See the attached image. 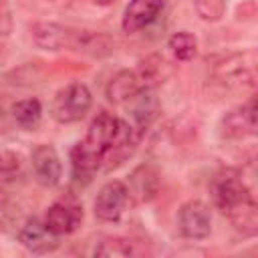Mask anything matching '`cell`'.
<instances>
[{"mask_svg": "<svg viewBox=\"0 0 258 258\" xmlns=\"http://www.w3.org/2000/svg\"><path fill=\"white\" fill-rule=\"evenodd\" d=\"M210 196L236 232L248 238L258 234V206L238 169L218 171L210 181Z\"/></svg>", "mask_w": 258, "mask_h": 258, "instance_id": "6da1fadb", "label": "cell"}, {"mask_svg": "<svg viewBox=\"0 0 258 258\" xmlns=\"http://www.w3.org/2000/svg\"><path fill=\"white\" fill-rule=\"evenodd\" d=\"M32 42L44 50H75L89 56H105L113 50L115 42L109 34L89 30V28H73L60 22L40 20L30 26Z\"/></svg>", "mask_w": 258, "mask_h": 258, "instance_id": "7a4b0ae2", "label": "cell"}, {"mask_svg": "<svg viewBox=\"0 0 258 258\" xmlns=\"http://www.w3.org/2000/svg\"><path fill=\"white\" fill-rule=\"evenodd\" d=\"M119 121V117L107 111L93 117L85 137L71 149V167L75 179H91V175L101 169L103 159L115 141Z\"/></svg>", "mask_w": 258, "mask_h": 258, "instance_id": "3957f363", "label": "cell"}, {"mask_svg": "<svg viewBox=\"0 0 258 258\" xmlns=\"http://www.w3.org/2000/svg\"><path fill=\"white\" fill-rule=\"evenodd\" d=\"M93 95L87 85L83 83H69L64 85L52 99L50 105V115L58 123H75L87 115L91 109Z\"/></svg>", "mask_w": 258, "mask_h": 258, "instance_id": "277c9868", "label": "cell"}, {"mask_svg": "<svg viewBox=\"0 0 258 258\" xmlns=\"http://www.w3.org/2000/svg\"><path fill=\"white\" fill-rule=\"evenodd\" d=\"M214 79L234 91H244L254 87V52H236L226 56L214 67Z\"/></svg>", "mask_w": 258, "mask_h": 258, "instance_id": "5b68a950", "label": "cell"}, {"mask_svg": "<svg viewBox=\"0 0 258 258\" xmlns=\"http://www.w3.org/2000/svg\"><path fill=\"white\" fill-rule=\"evenodd\" d=\"M129 191H127V185L119 179H113V181H107L105 185H101V189L97 191V198L93 202V210H95V216L103 222H117L127 204H129Z\"/></svg>", "mask_w": 258, "mask_h": 258, "instance_id": "8992f818", "label": "cell"}, {"mask_svg": "<svg viewBox=\"0 0 258 258\" xmlns=\"http://www.w3.org/2000/svg\"><path fill=\"white\" fill-rule=\"evenodd\" d=\"M177 228L189 240H204L212 232V212L200 200L185 202L177 212Z\"/></svg>", "mask_w": 258, "mask_h": 258, "instance_id": "52a82bcc", "label": "cell"}, {"mask_svg": "<svg viewBox=\"0 0 258 258\" xmlns=\"http://www.w3.org/2000/svg\"><path fill=\"white\" fill-rule=\"evenodd\" d=\"M30 165L34 171V177L40 185L52 187L62 177V163L56 153V149L48 143H40L30 153Z\"/></svg>", "mask_w": 258, "mask_h": 258, "instance_id": "ba28073f", "label": "cell"}, {"mask_svg": "<svg viewBox=\"0 0 258 258\" xmlns=\"http://www.w3.org/2000/svg\"><path fill=\"white\" fill-rule=\"evenodd\" d=\"M254 133H256V103H254V99L228 111L220 123V135L224 139H244Z\"/></svg>", "mask_w": 258, "mask_h": 258, "instance_id": "9c48e42d", "label": "cell"}, {"mask_svg": "<svg viewBox=\"0 0 258 258\" xmlns=\"http://www.w3.org/2000/svg\"><path fill=\"white\" fill-rule=\"evenodd\" d=\"M42 222L58 238L73 234L83 222V208L79 204H73V202H54L46 210Z\"/></svg>", "mask_w": 258, "mask_h": 258, "instance_id": "30bf717a", "label": "cell"}, {"mask_svg": "<svg viewBox=\"0 0 258 258\" xmlns=\"http://www.w3.org/2000/svg\"><path fill=\"white\" fill-rule=\"evenodd\" d=\"M18 240L24 248H28L34 254H48L58 248V236H54L44 222L36 218H28L20 230H18Z\"/></svg>", "mask_w": 258, "mask_h": 258, "instance_id": "8fae6325", "label": "cell"}, {"mask_svg": "<svg viewBox=\"0 0 258 258\" xmlns=\"http://www.w3.org/2000/svg\"><path fill=\"white\" fill-rule=\"evenodd\" d=\"M163 10V0H129L123 12L121 26L125 32L133 34L147 28Z\"/></svg>", "mask_w": 258, "mask_h": 258, "instance_id": "7c38bea8", "label": "cell"}, {"mask_svg": "<svg viewBox=\"0 0 258 258\" xmlns=\"http://www.w3.org/2000/svg\"><path fill=\"white\" fill-rule=\"evenodd\" d=\"M131 111V125L135 127V131L139 135H143L151 123L157 119L159 115V101L153 93V89H141L129 103H125Z\"/></svg>", "mask_w": 258, "mask_h": 258, "instance_id": "4fadbf2b", "label": "cell"}, {"mask_svg": "<svg viewBox=\"0 0 258 258\" xmlns=\"http://www.w3.org/2000/svg\"><path fill=\"white\" fill-rule=\"evenodd\" d=\"M125 185H127V191H129V200L149 202V200L155 198V194L159 189V173L151 165H139L131 173L129 183H125Z\"/></svg>", "mask_w": 258, "mask_h": 258, "instance_id": "5bb4252c", "label": "cell"}, {"mask_svg": "<svg viewBox=\"0 0 258 258\" xmlns=\"http://www.w3.org/2000/svg\"><path fill=\"white\" fill-rule=\"evenodd\" d=\"M141 89H145L137 77L135 71H119L117 75L111 77V81L107 83V99L113 105H125L129 103Z\"/></svg>", "mask_w": 258, "mask_h": 258, "instance_id": "9a60e30c", "label": "cell"}, {"mask_svg": "<svg viewBox=\"0 0 258 258\" xmlns=\"http://www.w3.org/2000/svg\"><path fill=\"white\" fill-rule=\"evenodd\" d=\"M135 73H137V77H139V81H141V85L145 89H153V87L161 85L169 77L171 71H169V64H167V60L163 56L149 54L145 60H141V64H139V69Z\"/></svg>", "mask_w": 258, "mask_h": 258, "instance_id": "2e32d148", "label": "cell"}, {"mask_svg": "<svg viewBox=\"0 0 258 258\" xmlns=\"http://www.w3.org/2000/svg\"><path fill=\"white\" fill-rule=\"evenodd\" d=\"M10 113H12V119L16 121V125L20 129H36L40 119H42V105L38 99H20L16 101L12 107H10Z\"/></svg>", "mask_w": 258, "mask_h": 258, "instance_id": "e0dca14e", "label": "cell"}, {"mask_svg": "<svg viewBox=\"0 0 258 258\" xmlns=\"http://www.w3.org/2000/svg\"><path fill=\"white\" fill-rule=\"evenodd\" d=\"M143 252V248H137V242L127 238H105L93 250L95 256H139Z\"/></svg>", "mask_w": 258, "mask_h": 258, "instance_id": "ac0fdd59", "label": "cell"}, {"mask_svg": "<svg viewBox=\"0 0 258 258\" xmlns=\"http://www.w3.org/2000/svg\"><path fill=\"white\" fill-rule=\"evenodd\" d=\"M22 177V159L14 151H0V191L12 187Z\"/></svg>", "mask_w": 258, "mask_h": 258, "instance_id": "d6986e66", "label": "cell"}, {"mask_svg": "<svg viewBox=\"0 0 258 258\" xmlns=\"http://www.w3.org/2000/svg\"><path fill=\"white\" fill-rule=\"evenodd\" d=\"M167 46L171 50V54L177 58V60H191L198 52V40L191 32L187 30H179V32H173L167 40Z\"/></svg>", "mask_w": 258, "mask_h": 258, "instance_id": "ffe728a7", "label": "cell"}, {"mask_svg": "<svg viewBox=\"0 0 258 258\" xmlns=\"http://www.w3.org/2000/svg\"><path fill=\"white\" fill-rule=\"evenodd\" d=\"M196 12L206 22H218L226 14V0H194Z\"/></svg>", "mask_w": 258, "mask_h": 258, "instance_id": "44dd1931", "label": "cell"}, {"mask_svg": "<svg viewBox=\"0 0 258 258\" xmlns=\"http://www.w3.org/2000/svg\"><path fill=\"white\" fill-rule=\"evenodd\" d=\"M10 28V12L4 0H0V34H6Z\"/></svg>", "mask_w": 258, "mask_h": 258, "instance_id": "7402d4cb", "label": "cell"}, {"mask_svg": "<svg viewBox=\"0 0 258 258\" xmlns=\"http://www.w3.org/2000/svg\"><path fill=\"white\" fill-rule=\"evenodd\" d=\"M95 4H99V6H109V4H113L115 0H93Z\"/></svg>", "mask_w": 258, "mask_h": 258, "instance_id": "603a6c76", "label": "cell"}]
</instances>
